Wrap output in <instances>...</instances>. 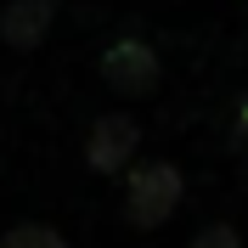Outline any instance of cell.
Instances as JSON below:
<instances>
[{
  "label": "cell",
  "instance_id": "obj_5",
  "mask_svg": "<svg viewBox=\"0 0 248 248\" xmlns=\"http://www.w3.org/2000/svg\"><path fill=\"white\" fill-rule=\"evenodd\" d=\"M0 248H68L51 226H12V232L0 237Z\"/></svg>",
  "mask_w": 248,
  "mask_h": 248
},
{
  "label": "cell",
  "instance_id": "obj_3",
  "mask_svg": "<svg viewBox=\"0 0 248 248\" xmlns=\"http://www.w3.org/2000/svg\"><path fill=\"white\" fill-rule=\"evenodd\" d=\"M130 153H136V124L124 119V113H108V119H96V130H91V147H85L91 170L113 175V170H119V164H124Z\"/></svg>",
  "mask_w": 248,
  "mask_h": 248
},
{
  "label": "cell",
  "instance_id": "obj_6",
  "mask_svg": "<svg viewBox=\"0 0 248 248\" xmlns=\"http://www.w3.org/2000/svg\"><path fill=\"white\" fill-rule=\"evenodd\" d=\"M192 248H243V243H237L232 226H209V232H198V243H192Z\"/></svg>",
  "mask_w": 248,
  "mask_h": 248
},
{
  "label": "cell",
  "instance_id": "obj_4",
  "mask_svg": "<svg viewBox=\"0 0 248 248\" xmlns=\"http://www.w3.org/2000/svg\"><path fill=\"white\" fill-rule=\"evenodd\" d=\"M51 12H57V0H12L0 12V40L17 46V51H34L40 34L51 29Z\"/></svg>",
  "mask_w": 248,
  "mask_h": 248
},
{
  "label": "cell",
  "instance_id": "obj_1",
  "mask_svg": "<svg viewBox=\"0 0 248 248\" xmlns=\"http://www.w3.org/2000/svg\"><path fill=\"white\" fill-rule=\"evenodd\" d=\"M175 203H181V170L170 164H153V170H141L124 192V215L130 226H164L175 215Z\"/></svg>",
  "mask_w": 248,
  "mask_h": 248
},
{
  "label": "cell",
  "instance_id": "obj_2",
  "mask_svg": "<svg viewBox=\"0 0 248 248\" xmlns=\"http://www.w3.org/2000/svg\"><path fill=\"white\" fill-rule=\"evenodd\" d=\"M102 74H108L113 91L141 96V91H153V85H158V57L141 46V40H119V46L102 57Z\"/></svg>",
  "mask_w": 248,
  "mask_h": 248
}]
</instances>
